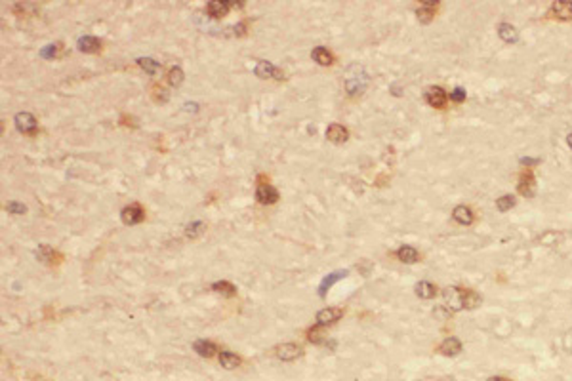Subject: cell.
I'll return each instance as SVG.
<instances>
[{
	"label": "cell",
	"mask_w": 572,
	"mask_h": 381,
	"mask_svg": "<svg viewBox=\"0 0 572 381\" xmlns=\"http://www.w3.org/2000/svg\"><path fill=\"white\" fill-rule=\"evenodd\" d=\"M344 86L349 95H361L366 90V86H368V74H366L362 65L355 63L351 67H347L344 77Z\"/></svg>",
	"instance_id": "obj_1"
},
{
	"label": "cell",
	"mask_w": 572,
	"mask_h": 381,
	"mask_svg": "<svg viewBox=\"0 0 572 381\" xmlns=\"http://www.w3.org/2000/svg\"><path fill=\"white\" fill-rule=\"evenodd\" d=\"M443 297H445V303H447L448 309L452 311H462L465 309V290L462 288H454L450 286L443 292Z\"/></svg>",
	"instance_id": "obj_2"
},
{
	"label": "cell",
	"mask_w": 572,
	"mask_h": 381,
	"mask_svg": "<svg viewBox=\"0 0 572 381\" xmlns=\"http://www.w3.org/2000/svg\"><path fill=\"white\" fill-rule=\"evenodd\" d=\"M14 122H16V128L21 134L35 135L37 130H39V122H37V119L32 117L31 112H17L14 117Z\"/></svg>",
	"instance_id": "obj_3"
},
{
	"label": "cell",
	"mask_w": 572,
	"mask_h": 381,
	"mask_svg": "<svg viewBox=\"0 0 572 381\" xmlns=\"http://www.w3.org/2000/svg\"><path fill=\"white\" fill-rule=\"evenodd\" d=\"M254 72L258 74L259 79H275V80H284V72L279 69V67H275L271 61H258L256 63V67H254Z\"/></svg>",
	"instance_id": "obj_4"
},
{
	"label": "cell",
	"mask_w": 572,
	"mask_h": 381,
	"mask_svg": "<svg viewBox=\"0 0 572 381\" xmlns=\"http://www.w3.org/2000/svg\"><path fill=\"white\" fill-rule=\"evenodd\" d=\"M256 199L259 204H275L279 200V190L275 189L271 183L261 181L256 187Z\"/></svg>",
	"instance_id": "obj_5"
},
{
	"label": "cell",
	"mask_w": 572,
	"mask_h": 381,
	"mask_svg": "<svg viewBox=\"0 0 572 381\" xmlns=\"http://www.w3.org/2000/svg\"><path fill=\"white\" fill-rule=\"evenodd\" d=\"M304 355V349L299 347L298 343H282L277 347V357L284 360V362H292Z\"/></svg>",
	"instance_id": "obj_6"
},
{
	"label": "cell",
	"mask_w": 572,
	"mask_h": 381,
	"mask_svg": "<svg viewBox=\"0 0 572 381\" xmlns=\"http://www.w3.org/2000/svg\"><path fill=\"white\" fill-rule=\"evenodd\" d=\"M344 317V309L340 307H324L317 313V324L319 326H328L338 322L340 318Z\"/></svg>",
	"instance_id": "obj_7"
},
{
	"label": "cell",
	"mask_w": 572,
	"mask_h": 381,
	"mask_svg": "<svg viewBox=\"0 0 572 381\" xmlns=\"http://www.w3.org/2000/svg\"><path fill=\"white\" fill-rule=\"evenodd\" d=\"M120 217L126 225H136V223H141L145 219V212L140 204H130L120 212Z\"/></svg>",
	"instance_id": "obj_8"
},
{
	"label": "cell",
	"mask_w": 572,
	"mask_h": 381,
	"mask_svg": "<svg viewBox=\"0 0 572 381\" xmlns=\"http://www.w3.org/2000/svg\"><path fill=\"white\" fill-rule=\"evenodd\" d=\"M551 16L559 19V21H570L572 19V2H566V0H559V2H553L551 4Z\"/></svg>",
	"instance_id": "obj_9"
},
{
	"label": "cell",
	"mask_w": 572,
	"mask_h": 381,
	"mask_svg": "<svg viewBox=\"0 0 572 381\" xmlns=\"http://www.w3.org/2000/svg\"><path fill=\"white\" fill-rule=\"evenodd\" d=\"M425 101L431 105V107L441 109V107H445V103H447V92L439 86H431L425 92Z\"/></svg>",
	"instance_id": "obj_10"
},
{
	"label": "cell",
	"mask_w": 572,
	"mask_h": 381,
	"mask_svg": "<svg viewBox=\"0 0 572 381\" xmlns=\"http://www.w3.org/2000/svg\"><path fill=\"white\" fill-rule=\"evenodd\" d=\"M439 8V2H433V0H427V2H422L420 8L416 10V16L422 23H429L433 17H435V12Z\"/></svg>",
	"instance_id": "obj_11"
},
{
	"label": "cell",
	"mask_w": 572,
	"mask_h": 381,
	"mask_svg": "<svg viewBox=\"0 0 572 381\" xmlns=\"http://www.w3.org/2000/svg\"><path fill=\"white\" fill-rule=\"evenodd\" d=\"M345 277H347V271H334V273L326 275V277L321 280V284H319V295H321V297H324L330 288L336 284V282H340L342 278H345Z\"/></svg>",
	"instance_id": "obj_12"
},
{
	"label": "cell",
	"mask_w": 572,
	"mask_h": 381,
	"mask_svg": "<svg viewBox=\"0 0 572 381\" xmlns=\"http://www.w3.org/2000/svg\"><path fill=\"white\" fill-rule=\"evenodd\" d=\"M229 8H233V2H225V0H212L206 4V12L212 17H223L227 16Z\"/></svg>",
	"instance_id": "obj_13"
},
{
	"label": "cell",
	"mask_w": 572,
	"mask_h": 381,
	"mask_svg": "<svg viewBox=\"0 0 572 381\" xmlns=\"http://www.w3.org/2000/svg\"><path fill=\"white\" fill-rule=\"evenodd\" d=\"M326 137H328V141H332V143H344V141H347V137H349V130L345 126H342V124H330V126L326 128Z\"/></svg>",
	"instance_id": "obj_14"
},
{
	"label": "cell",
	"mask_w": 572,
	"mask_h": 381,
	"mask_svg": "<svg viewBox=\"0 0 572 381\" xmlns=\"http://www.w3.org/2000/svg\"><path fill=\"white\" fill-rule=\"evenodd\" d=\"M460 351H462V343H460V339H456V337H447V339L439 345V353L445 355V357H454Z\"/></svg>",
	"instance_id": "obj_15"
},
{
	"label": "cell",
	"mask_w": 572,
	"mask_h": 381,
	"mask_svg": "<svg viewBox=\"0 0 572 381\" xmlns=\"http://www.w3.org/2000/svg\"><path fill=\"white\" fill-rule=\"evenodd\" d=\"M79 50L84 54H95L102 50V42L95 36H80L79 39Z\"/></svg>",
	"instance_id": "obj_16"
},
{
	"label": "cell",
	"mask_w": 572,
	"mask_h": 381,
	"mask_svg": "<svg viewBox=\"0 0 572 381\" xmlns=\"http://www.w3.org/2000/svg\"><path fill=\"white\" fill-rule=\"evenodd\" d=\"M35 255H37V259H39V261L48 263V265H54V263L59 261V259H55V257H57V254H55L54 250L48 246V244H40V246L37 248Z\"/></svg>",
	"instance_id": "obj_17"
},
{
	"label": "cell",
	"mask_w": 572,
	"mask_h": 381,
	"mask_svg": "<svg viewBox=\"0 0 572 381\" xmlns=\"http://www.w3.org/2000/svg\"><path fill=\"white\" fill-rule=\"evenodd\" d=\"M311 57H313V61H317V63L322 65V67H328V65L334 63V57H332V54H330L324 46L315 48L313 52H311Z\"/></svg>",
	"instance_id": "obj_18"
},
{
	"label": "cell",
	"mask_w": 572,
	"mask_h": 381,
	"mask_svg": "<svg viewBox=\"0 0 572 381\" xmlns=\"http://www.w3.org/2000/svg\"><path fill=\"white\" fill-rule=\"evenodd\" d=\"M519 193L523 195V197H534V193H536V183H534V175L532 174H525L523 177H521V183H519Z\"/></svg>",
	"instance_id": "obj_19"
},
{
	"label": "cell",
	"mask_w": 572,
	"mask_h": 381,
	"mask_svg": "<svg viewBox=\"0 0 572 381\" xmlns=\"http://www.w3.org/2000/svg\"><path fill=\"white\" fill-rule=\"evenodd\" d=\"M193 349L196 351V355H200V357L204 358H212L214 355H216V351H218V347L214 345L212 341H206V339H198V341H195V345H193Z\"/></svg>",
	"instance_id": "obj_20"
},
{
	"label": "cell",
	"mask_w": 572,
	"mask_h": 381,
	"mask_svg": "<svg viewBox=\"0 0 572 381\" xmlns=\"http://www.w3.org/2000/svg\"><path fill=\"white\" fill-rule=\"evenodd\" d=\"M12 12L19 17H31L37 16L39 8H37V4H31V2H17V4L12 6Z\"/></svg>",
	"instance_id": "obj_21"
},
{
	"label": "cell",
	"mask_w": 572,
	"mask_h": 381,
	"mask_svg": "<svg viewBox=\"0 0 572 381\" xmlns=\"http://www.w3.org/2000/svg\"><path fill=\"white\" fill-rule=\"evenodd\" d=\"M435 294H437V288H435L431 282L422 280V282L416 284V295H418V297H422V299H431V297H435Z\"/></svg>",
	"instance_id": "obj_22"
},
{
	"label": "cell",
	"mask_w": 572,
	"mask_h": 381,
	"mask_svg": "<svg viewBox=\"0 0 572 381\" xmlns=\"http://www.w3.org/2000/svg\"><path fill=\"white\" fill-rule=\"evenodd\" d=\"M498 34H500V39L503 40V42H517L519 39V32L517 29L513 27V25L510 23H500V27H498Z\"/></svg>",
	"instance_id": "obj_23"
},
{
	"label": "cell",
	"mask_w": 572,
	"mask_h": 381,
	"mask_svg": "<svg viewBox=\"0 0 572 381\" xmlns=\"http://www.w3.org/2000/svg\"><path fill=\"white\" fill-rule=\"evenodd\" d=\"M397 257H399L402 263H416L420 259V254H418V250L412 246H400L399 250H397Z\"/></svg>",
	"instance_id": "obj_24"
},
{
	"label": "cell",
	"mask_w": 572,
	"mask_h": 381,
	"mask_svg": "<svg viewBox=\"0 0 572 381\" xmlns=\"http://www.w3.org/2000/svg\"><path fill=\"white\" fill-rule=\"evenodd\" d=\"M452 217L458 223H462V225H471L473 223V212L467 206H456L454 212H452Z\"/></svg>",
	"instance_id": "obj_25"
},
{
	"label": "cell",
	"mask_w": 572,
	"mask_h": 381,
	"mask_svg": "<svg viewBox=\"0 0 572 381\" xmlns=\"http://www.w3.org/2000/svg\"><path fill=\"white\" fill-rule=\"evenodd\" d=\"M212 290L221 295H225V297L237 295V286H233L231 282H227V280H218V282H214V284H212Z\"/></svg>",
	"instance_id": "obj_26"
},
{
	"label": "cell",
	"mask_w": 572,
	"mask_h": 381,
	"mask_svg": "<svg viewBox=\"0 0 572 381\" xmlns=\"http://www.w3.org/2000/svg\"><path fill=\"white\" fill-rule=\"evenodd\" d=\"M220 364L223 366L225 370H233V368H237V366L241 364V358L237 357L235 353H231V351H221Z\"/></svg>",
	"instance_id": "obj_27"
},
{
	"label": "cell",
	"mask_w": 572,
	"mask_h": 381,
	"mask_svg": "<svg viewBox=\"0 0 572 381\" xmlns=\"http://www.w3.org/2000/svg\"><path fill=\"white\" fill-rule=\"evenodd\" d=\"M138 65H140L145 72H149V74H157V72L162 69L160 63L155 61V59H151V57H140V59H138Z\"/></svg>",
	"instance_id": "obj_28"
},
{
	"label": "cell",
	"mask_w": 572,
	"mask_h": 381,
	"mask_svg": "<svg viewBox=\"0 0 572 381\" xmlns=\"http://www.w3.org/2000/svg\"><path fill=\"white\" fill-rule=\"evenodd\" d=\"M168 84L170 86H180L181 82H183V79H185V74H183V71H181V67H178V65H174V67H170L168 69Z\"/></svg>",
	"instance_id": "obj_29"
},
{
	"label": "cell",
	"mask_w": 572,
	"mask_h": 381,
	"mask_svg": "<svg viewBox=\"0 0 572 381\" xmlns=\"http://www.w3.org/2000/svg\"><path fill=\"white\" fill-rule=\"evenodd\" d=\"M322 326H313V328H309L307 330V341L309 343H315V345H321V343H326L324 341V333H322L321 330Z\"/></svg>",
	"instance_id": "obj_30"
},
{
	"label": "cell",
	"mask_w": 572,
	"mask_h": 381,
	"mask_svg": "<svg viewBox=\"0 0 572 381\" xmlns=\"http://www.w3.org/2000/svg\"><path fill=\"white\" fill-rule=\"evenodd\" d=\"M204 231H206V225H204L203 221H193V223H189L187 225V229H185V237L187 238H198Z\"/></svg>",
	"instance_id": "obj_31"
},
{
	"label": "cell",
	"mask_w": 572,
	"mask_h": 381,
	"mask_svg": "<svg viewBox=\"0 0 572 381\" xmlns=\"http://www.w3.org/2000/svg\"><path fill=\"white\" fill-rule=\"evenodd\" d=\"M481 295L477 294V292H473V290H465V309H477L479 305H481Z\"/></svg>",
	"instance_id": "obj_32"
},
{
	"label": "cell",
	"mask_w": 572,
	"mask_h": 381,
	"mask_svg": "<svg viewBox=\"0 0 572 381\" xmlns=\"http://www.w3.org/2000/svg\"><path fill=\"white\" fill-rule=\"evenodd\" d=\"M515 206V197H511V195H503V197H500V199L496 200V208L500 210V212H508V210H511V208Z\"/></svg>",
	"instance_id": "obj_33"
},
{
	"label": "cell",
	"mask_w": 572,
	"mask_h": 381,
	"mask_svg": "<svg viewBox=\"0 0 572 381\" xmlns=\"http://www.w3.org/2000/svg\"><path fill=\"white\" fill-rule=\"evenodd\" d=\"M59 50H61V44H59V42H55V44H48L46 48H42V50H40V56L46 57V59H52V57H55L57 54H59Z\"/></svg>",
	"instance_id": "obj_34"
},
{
	"label": "cell",
	"mask_w": 572,
	"mask_h": 381,
	"mask_svg": "<svg viewBox=\"0 0 572 381\" xmlns=\"http://www.w3.org/2000/svg\"><path fill=\"white\" fill-rule=\"evenodd\" d=\"M151 90H153L151 94H153V99H155V101H158V103H164V101H168V97H170V94L166 92V88H162V86H153V88H151Z\"/></svg>",
	"instance_id": "obj_35"
},
{
	"label": "cell",
	"mask_w": 572,
	"mask_h": 381,
	"mask_svg": "<svg viewBox=\"0 0 572 381\" xmlns=\"http://www.w3.org/2000/svg\"><path fill=\"white\" fill-rule=\"evenodd\" d=\"M6 210H8L10 214H14V215H23L25 212H27V206H25V204H21V202H16V200H12V202H8V204H6Z\"/></svg>",
	"instance_id": "obj_36"
},
{
	"label": "cell",
	"mask_w": 572,
	"mask_h": 381,
	"mask_svg": "<svg viewBox=\"0 0 572 381\" xmlns=\"http://www.w3.org/2000/svg\"><path fill=\"white\" fill-rule=\"evenodd\" d=\"M450 99H452V101H456V103H462L463 99H465V92H463L462 88H456L454 92L450 94Z\"/></svg>",
	"instance_id": "obj_37"
},
{
	"label": "cell",
	"mask_w": 572,
	"mask_h": 381,
	"mask_svg": "<svg viewBox=\"0 0 572 381\" xmlns=\"http://www.w3.org/2000/svg\"><path fill=\"white\" fill-rule=\"evenodd\" d=\"M120 124H124V126H132V128L138 126V124H136V119H133V117H126V115L120 117Z\"/></svg>",
	"instance_id": "obj_38"
},
{
	"label": "cell",
	"mask_w": 572,
	"mask_h": 381,
	"mask_svg": "<svg viewBox=\"0 0 572 381\" xmlns=\"http://www.w3.org/2000/svg\"><path fill=\"white\" fill-rule=\"evenodd\" d=\"M244 29H246V23H239L235 27V32L237 34H244Z\"/></svg>",
	"instance_id": "obj_39"
},
{
	"label": "cell",
	"mask_w": 572,
	"mask_h": 381,
	"mask_svg": "<svg viewBox=\"0 0 572 381\" xmlns=\"http://www.w3.org/2000/svg\"><path fill=\"white\" fill-rule=\"evenodd\" d=\"M536 162H538V160H534V159H521V164H526V166H530V164H536Z\"/></svg>",
	"instance_id": "obj_40"
},
{
	"label": "cell",
	"mask_w": 572,
	"mask_h": 381,
	"mask_svg": "<svg viewBox=\"0 0 572 381\" xmlns=\"http://www.w3.org/2000/svg\"><path fill=\"white\" fill-rule=\"evenodd\" d=\"M488 381H510V379H506V377H500V375H494V377H490Z\"/></svg>",
	"instance_id": "obj_41"
},
{
	"label": "cell",
	"mask_w": 572,
	"mask_h": 381,
	"mask_svg": "<svg viewBox=\"0 0 572 381\" xmlns=\"http://www.w3.org/2000/svg\"><path fill=\"white\" fill-rule=\"evenodd\" d=\"M566 141H568V145H570V149H572V134L568 135V139H566Z\"/></svg>",
	"instance_id": "obj_42"
}]
</instances>
